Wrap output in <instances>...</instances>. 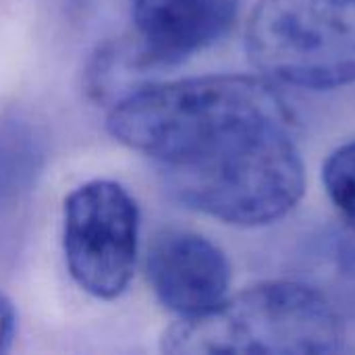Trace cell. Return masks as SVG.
Masks as SVG:
<instances>
[{
    "label": "cell",
    "mask_w": 355,
    "mask_h": 355,
    "mask_svg": "<svg viewBox=\"0 0 355 355\" xmlns=\"http://www.w3.org/2000/svg\"><path fill=\"white\" fill-rule=\"evenodd\" d=\"M146 270L158 302L181 318L214 310L227 300L231 285L225 252L193 231L158 233L150 245Z\"/></svg>",
    "instance_id": "cell-5"
},
{
    "label": "cell",
    "mask_w": 355,
    "mask_h": 355,
    "mask_svg": "<svg viewBox=\"0 0 355 355\" xmlns=\"http://www.w3.org/2000/svg\"><path fill=\"white\" fill-rule=\"evenodd\" d=\"M139 245V210L131 193L106 179L75 187L64 200L62 252L73 281L98 300L129 287Z\"/></svg>",
    "instance_id": "cell-4"
},
{
    "label": "cell",
    "mask_w": 355,
    "mask_h": 355,
    "mask_svg": "<svg viewBox=\"0 0 355 355\" xmlns=\"http://www.w3.org/2000/svg\"><path fill=\"white\" fill-rule=\"evenodd\" d=\"M306 281L341 314L355 318V227L341 223L316 237L306 256Z\"/></svg>",
    "instance_id": "cell-8"
},
{
    "label": "cell",
    "mask_w": 355,
    "mask_h": 355,
    "mask_svg": "<svg viewBox=\"0 0 355 355\" xmlns=\"http://www.w3.org/2000/svg\"><path fill=\"white\" fill-rule=\"evenodd\" d=\"M106 127L158 164L179 202L227 225L275 223L306 189L293 114L258 77L208 75L146 85L112 106Z\"/></svg>",
    "instance_id": "cell-1"
},
{
    "label": "cell",
    "mask_w": 355,
    "mask_h": 355,
    "mask_svg": "<svg viewBox=\"0 0 355 355\" xmlns=\"http://www.w3.org/2000/svg\"><path fill=\"white\" fill-rule=\"evenodd\" d=\"M322 183L341 223L355 227V141L331 152L322 166Z\"/></svg>",
    "instance_id": "cell-9"
},
{
    "label": "cell",
    "mask_w": 355,
    "mask_h": 355,
    "mask_svg": "<svg viewBox=\"0 0 355 355\" xmlns=\"http://www.w3.org/2000/svg\"><path fill=\"white\" fill-rule=\"evenodd\" d=\"M17 327V314L12 304L0 293V354L10 347V341L15 337Z\"/></svg>",
    "instance_id": "cell-10"
},
{
    "label": "cell",
    "mask_w": 355,
    "mask_h": 355,
    "mask_svg": "<svg viewBox=\"0 0 355 355\" xmlns=\"http://www.w3.org/2000/svg\"><path fill=\"white\" fill-rule=\"evenodd\" d=\"M245 50L268 79L335 89L355 81V0H260Z\"/></svg>",
    "instance_id": "cell-3"
},
{
    "label": "cell",
    "mask_w": 355,
    "mask_h": 355,
    "mask_svg": "<svg viewBox=\"0 0 355 355\" xmlns=\"http://www.w3.org/2000/svg\"><path fill=\"white\" fill-rule=\"evenodd\" d=\"M343 347V316L304 281L248 287L162 335V352L173 355H329Z\"/></svg>",
    "instance_id": "cell-2"
},
{
    "label": "cell",
    "mask_w": 355,
    "mask_h": 355,
    "mask_svg": "<svg viewBox=\"0 0 355 355\" xmlns=\"http://www.w3.org/2000/svg\"><path fill=\"white\" fill-rule=\"evenodd\" d=\"M135 29L133 64H177L233 27L241 0H129Z\"/></svg>",
    "instance_id": "cell-6"
},
{
    "label": "cell",
    "mask_w": 355,
    "mask_h": 355,
    "mask_svg": "<svg viewBox=\"0 0 355 355\" xmlns=\"http://www.w3.org/2000/svg\"><path fill=\"white\" fill-rule=\"evenodd\" d=\"M46 160L42 129L23 114L0 116V223L25 204Z\"/></svg>",
    "instance_id": "cell-7"
}]
</instances>
